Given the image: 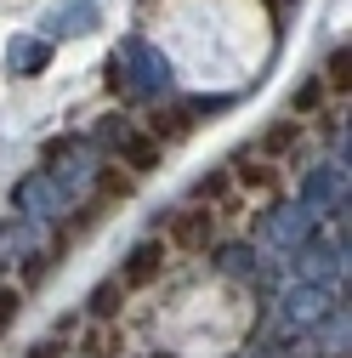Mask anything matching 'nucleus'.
Listing matches in <instances>:
<instances>
[{"label":"nucleus","mask_w":352,"mask_h":358,"mask_svg":"<svg viewBox=\"0 0 352 358\" xmlns=\"http://www.w3.org/2000/svg\"><path fill=\"white\" fill-rule=\"evenodd\" d=\"M216 239V210L210 205H188L165 222V250H182V256H199L205 245Z\"/></svg>","instance_id":"f257e3e1"},{"label":"nucleus","mask_w":352,"mask_h":358,"mask_svg":"<svg viewBox=\"0 0 352 358\" xmlns=\"http://www.w3.org/2000/svg\"><path fill=\"white\" fill-rule=\"evenodd\" d=\"M228 182L244 188V194H279V165L267 154H239L233 171H228Z\"/></svg>","instance_id":"f03ea898"},{"label":"nucleus","mask_w":352,"mask_h":358,"mask_svg":"<svg viewBox=\"0 0 352 358\" xmlns=\"http://www.w3.org/2000/svg\"><path fill=\"white\" fill-rule=\"evenodd\" d=\"M159 273H165V245H137L131 262H125V273H119V285L125 290H148V285H159Z\"/></svg>","instance_id":"7ed1b4c3"},{"label":"nucleus","mask_w":352,"mask_h":358,"mask_svg":"<svg viewBox=\"0 0 352 358\" xmlns=\"http://www.w3.org/2000/svg\"><path fill=\"white\" fill-rule=\"evenodd\" d=\"M119 159H125L131 171H159L165 143H159V137H148V131H137V137H125V143H119Z\"/></svg>","instance_id":"20e7f679"},{"label":"nucleus","mask_w":352,"mask_h":358,"mask_svg":"<svg viewBox=\"0 0 352 358\" xmlns=\"http://www.w3.org/2000/svg\"><path fill=\"white\" fill-rule=\"evenodd\" d=\"M295 143H301V120H279L267 137H261V154H290Z\"/></svg>","instance_id":"39448f33"},{"label":"nucleus","mask_w":352,"mask_h":358,"mask_svg":"<svg viewBox=\"0 0 352 358\" xmlns=\"http://www.w3.org/2000/svg\"><path fill=\"white\" fill-rule=\"evenodd\" d=\"M119 301H125V285H97V290H91V319L108 324L114 313H119Z\"/></svg>","instance_id":"423d86ee"},{"label":"nucleus","mask_w":352,"mask_h":358,"mask_svg":"<svg viewBox=\"0 0 352 358\" xmlns=\"http://www.w3.org/2000/svg\"><path fill=\"white\" fill-rule=\"evenodd\" d=\"M228 188H233V182H228V171H216V176H199V188H193V194H199V205L216 210V205L228 199Z\"/></svg>","instance_id":"0eeeda50"},{"label":"nucleus","mask_w":352,"mask_h":358,"mask_svg":"<svg viewBox=\"0 0 352 358\" xmlns=\"http://www.w3.org/2000/svg\"><path fill=\"white\" fill-rule=\"evenodd\" d=\"M346 69H352V63H346V46H341V52L330 57V74H324V92H341V97H346V85H352V74H346Z\"/></svg>","instance_id":"6e6552de"},{"label":"nucleus","mask_w":352,"mask_h":358,"mask_svg":"<svg viewBox=\"0 0 352 358\" xmlns=\"http://www.w3.org/2000/svg\"><path fill=\"white\" fill-rule=\"evenodd\" d=\"M131 188H137V176H131V171H103V194H114V199H125Z\"/></svg>","instance_id":"1a4fd4ad"},{"label":"nucleus","mask_w":352,"mask_h":358,"mask_svg":"<svg viewBox=\"0 0 352 358\" xmlns=\"http://www.w3.org/2000/svg\"><path fill=\"white\" fill-rule=\"evenodd\" d=\"M17 307H23V296L6 285V290H0V336H6V324H12V313H17Z\"/></svg>","instance_id":"9d476101"},{"label":"nucleus","mask_w":352,"mask_h":358,"mask_svg":"<svg viewBox=\"0 0 352 358\" xmlns=\"http://www.w3.org/2000/svg\"><path fill=\"white\" fill-rule=\"evenodd\" d=\"M318 103H324V85H307V92H301V103H295V120H301V114H313Z\"/></svg>","instance_id":"9b49d317"},{"label":"nucleus","mask_w":352,"mask_h":358,"mask_svg":"<svg viewBox=\"0 0 352 358\" xmlns=\"http://www.w3.org/2000/svg\"><path fill=\"white\" fill-rule=\"evenodd\" d=\"M29 358H63V347H57V341H40V347H34Z\"/></svg>","instance_id":"f8f14e48"}]
</instances>
